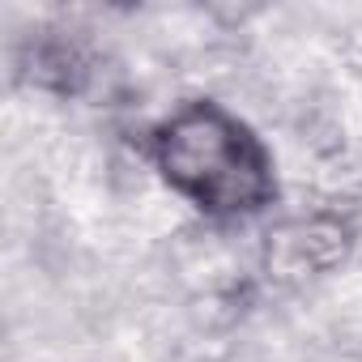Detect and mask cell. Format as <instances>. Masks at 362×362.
<instances>
[{
  "instance_id": "1",
  "label": "cell",
  "mask_w": 362,
  "mask_h": 362,
  "mask_svg": "<svg viewBox=\"0 0 362 362\" xmlns=\"http://www.w3.org/2000/svg\"><path fill=\"white\" fill-rule=\"evenodd\" d=\"M162 184L209 222H247L277 205V162L264 136L214 98H188L149 132Z\"/></svg>"
}]
</instances>
